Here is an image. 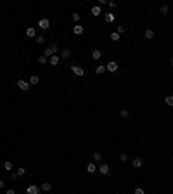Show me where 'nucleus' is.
<instances>
[{"instance_id": "nucleus-1", "label": "nucleus", "mask_w": 173, "mask_h": 194, "mask_svg": "<svg viewBox=\"0 0 173 194\" xmlns=\"http://www.w3.org/2000/svg\"><path fill=\"white\" fill-rule=\"evenodd\" d=\"M17 87H19V88H21V90H29V81H26V80H23V78H19V80H17Z\"/></svg>"}, {"instance_id": "nucleus-2", "label": "nucleus", "mask_w": 173, "mask_h": 194, "mask_svg": "<svg viewBox=\"0 0 173 194\" xmlns=\"http://www.w3.org/2000/svg\"><path fill=\"white\" fill-rule=\"evenodd\" d=\"M42 189L38 187V185H35V184H31V185H28L26 187V194H40Z\"/></svg>"}, {"instance_id": "nucleus-3", "label": "nucleus", "mask_w": 173, "mask_h": 194, "mask_svg": "<svg viewBox=\"0 0 173 194\" xmlns=\"http://www.w3.org/2000/svg\"><path fill=\"white\" fill-rule=\"evenodd\" d=\"M106 71H111V73L118 71V63H114V61H109V63L106 64Z\"/></svg>"}, {"instance_id": "nucleus-4", "label": "nucleus", "mask_w": 173, "mask_h": 194, "mask_svg": "<svg viewBox=\"0 0 173 194\" xmlns=\"http://www.w3.org/2000/svg\"><path fill=\"white\" fill-rule=\"evenodd\" d=\"M38 26H40L42 29H49V28H50V21H49L47 17H43V19L38 21Z\"/></svg>"}, {"instance_id": "nucleus-5", "label": "nucleus", "mask_w": 173, "mask_h": 194, "mask_svg": "<svg viewBox=\"0 0 173 194\" xmlns=\"http://www.w3.org/2000/svg\"><path fill=\"white\" fill-rule=\"evenodd\" d=\"M71 69H73V73H75L76 76H83V74H85V69L80 68V66H71Z\"/></svg>"}, {"instance_id": "nucleus-6", "label": "nucleus", "mask_w": 173, "mask_h": 194, "mask_svg": "<svg viewBox=\"0 0 173 194\" xmlns=\"http://www.w3.org/2000/svg\"><path fill=\"white\" fill-rule=\"evenodd\" d=\"M142 165H144L142 158H135V160L132 161V166H133V168H142Z\"/></svg>"}, {"instance_id": "nucleus-7", "label": "nucleus", "mask_w": 173, "mask_h": 194, "mask_svg": "<svg viewBox=\"0 0 173 194\" xmlns=\"http://www.w3.org/2000/svg\"><path fill=\"white\" fill-rule=\"evenodd\" d=\"M73 33L78 35V36L83 35V26H81V24H75V26H73Z\"/></svg>"}, {"instance_id": "nucleus-8", "label": "nucleus", "mask_w": 173, "mask_h": 194, "mask_svg": "<svg viewBox=\"0 0 173 194\" xmlns=\"http://www.w3.org/2000/svg\"><path fill=\"white\" fill-rule=\"evenodd\" d=\"M99 171H100V175H107L109 173V165H100L99 166Z\"/></svg>"}, {"instance_id": "nucleus-9", "label": "nucleus", "mask_w": 173, "mask_h": 194, "mask_svg": "<svg viewBox=\"0 0 173 194\" xmlns=\"http://www.w3.org/2000/svg\"><path fill=\"white\" fill-rule=\"evenodd\" d=\"M97 170V165H95V163H86V171H88V173H93V171Z\"/></svg>"}, {"instance_id": "nucleus-10", "label": "nucleus", "mask_w": 173, "mask_h": 194, "mask_svg": "<svg viewBox=\"0 0 173 194\" xmlns=\"http://www.w3.org/2000/svg\"><path fill=\"white\" fill-rule=\"evenodd\" d=\"M49 63H50L52 66H57V64H59V54H54V56L49 59Z\"/></svg>"}, {"instance_id": "nucleus-11", "label": "nucleus", "mask_w": 173, "mask_h": 194, "mask_svg": "<svg viewBox=\"0 0 173 194\" xmlns=\"http://www.w3.org/2000/svg\"><path fill=\"white\" fill-rule=\"evenodd\" d=\"M90 12H92V16H100V14H102V11H100V5H93Z\"/></svg>"}, {"instance_id": "nucleus-12", "label": "nucleus", "mask_w": 173, "mask_h": 194, "mask_svg": "<svg viewBox=\"0 0 173 194\" xmlns=\"http://www.w3.org/2000/svg\"><path fill=\"white\" fill-rule=\"evenodd\" d=\"M154 29L152 28H149V29H145V38H147V40H152V38H154Z\"/></svg>"}, {"instance_id": "nucleus-13", "label": "nucleus", "mask_w": 173, "mask_h": 194, "mask_svg": "<svg viewBox=\"0 0 173 194\" xmlns=\"http://www.w3.org/2000/svg\"><path fill=\"white\" fill-rule=\"evenodd\" d=\"M104 19H106V23H114V14H113V12H107V14L104 16Z\"/></svg>"}, {"instance_id": "nucleus-14", "label": "nucleus", "mask_w": 173, "mask_h": 194, "mask_svg": "<svg viewBox=\"0 0 173 194\" xmlns=\"http://www.w3.org/2000/svg\"><path fill=\"white\" fill-rule=\"evenodd\" d=\"M92 57L95 59V61H100V57H102V54H100V50H99V49H95V50L92 52Z\"/></svg>"}, {"instance_id": "nucleus-15", "label": "nucleus", "mask_w": 173, "mask_h": 194, "mask_svg": "<svg viewBox=\"0 0 173 194\" xmlns=\"http://www.w3.org/2000/svg\"><path fill=\"white\" fill-rule=\"evenodd\" d=\"M61 56H62L64 59H69V57H71V49H64V50L61 52Z\"/></svg>"}, {"instance_id": "nucleus-16", "label": "nucleus", "mask_w": 173, "mask_h": 194, "mask_svg": "<svg viewBox=\"0 0 173 194\" xmlns=\"http://www.w3.org/2000/svg\"><path fill=\"white\" fill-rule=\"evenodd\" d=\"M95 73H97V74H102V73H106V66H102V64H99L97 68H95Z\"/></svg>"}, {"instance_id": "nucleus-17", "label": "nucleus", "mask_w": 173, "mask_h": 194, "mask_svg": "<svg viewBox=\"0 0 173 194\" xmlns=\"http://www.w3.org/2000/svg\"><path fill=\"white\" fill-rule=\"evenodd\" d=\"M38 81H40V78H38V76H36V74H33V76H31V78H29V85H36V83H38Z\"/></svg>"}, {"instance_id": "nucleus-18", "label": "nucleus", "mask_w": 173, "mask_h": 194, "mask_svg": "<svg viewBox=\"0 0 173 194\" xmlns=\"http://www.w3.org/2000/svg\"><path fill=\"white\" fill-rule=\"evenodd\" d=\"M35 33H36V31H35V28H26V36L33 38V36H35Z\"/></svg>"}, {"instance_id": "nucleus-19", "label": "nucleus", "mask_w": 173, "mask_h": 194, "mask_svg": "<svg viewBox=\"0 0 173 194\" xmlns=\"http://www.w3.org/2000/svg\"><path fill=\"white\" fill-rule=\"evenodd\" d=\"M42 191H45V192H47V191H50V189H52V185H50V182H43V184H42Z\"/></svg>"}, {"instance_id": "nucleus-20", "label": "nucleus", "mask_w": 173, "mask_h": 194, "mask_svg": "<svg viewBox=\"0 0 173 194\" xmlns=\"http://www.w3.org/2000/svg\"><path fill=\"white\" fill-rule=\"evenodd\" d=\"M16 173H17V177H23L24 173H26V170H24L23 166H17V171H16Z\"/></svg>"}, {"instance_id": "nucleus-21", "label": "nucleus", "mask_w": 173, "mask_h": 194, "mask_svg": "<svg viewBox=\"0 0 173 194\" xmlns=\"http://www.w3.org/2000/svg\"><path fill=\"white\" fill-rule=\"evenodd\" d=\"M43 56H45V57H49V56H54V50H52V49H50V47H47V49H45V52H43Z\"/></svg>"}, {"instance_id": "nucleus-22", "label": "nucleus", "mask_w": 173, "mask_h": 194, "mask_svg": "<svg viewBox=\"0 0 173 194\" xmlns=\"http://www.w3.org/2000/svg\"><path fill=\"white\" fill-rule=\"evenodd\" d=\"M111 40H113V42H118V40H120V33L113 31V33H111Z\"/></svg>"}, {"instance_id": "nucleus-23", "label": "nucleus", "mask_w": 173, "mask_h": 194, "mask_svg": "<svg viewBox=\"0 0 173 194\" xmlns=\"http://www.w3.org/2000/svg\"><path fill=\"white\" fill-rule=\"evenodd\" d=\"M100 160H102V153H99V151L93 153V161H100Z\"/></svg>"}, {"instance_id": "nucleus-24", "label": "nucleus", "mask_w": 173, "mask_h": 194, "mask_svg": "<svg viewBox=\"0 0 173 194\" xmlns=\"http://www.w3.org/2000/svg\"><path fill=\"white\" fill-rule=\"evenodd\" d=\"M4 170H7V171L12 170V163L11 161H5V163H4Z\"/></svg>"}, {"instance_id": "nucleus-25", "label": "nucleus", "mask_w": 173, "mask_h": 194, "mask_svg": "<svg viewBox=\"0 0 173 194\" xmlns=\"http://www.w3.org/2000/svg\"><path fill=\"white\" fill-rule=\"evenodd\" d=\"M164 102H166L168 106H173V95H168V97H164Z\"/></svg>"}, {"instance_id": "nucleus-26", "label": "nucleus", "mask_w": 173, "mask_h": 194, "mask_svg": "<svg viewBox=\"0 0 173 194\" xmlns=\"http://www.w3.org/2000/svg\"><path fill=\"white\" fill-rule=\"evenodd\" d=\"M50 49L54 50V54H57V52H59V47H57V43H56V42H52V43H50Z\"/></svg>"}, {"instance_id": "nucleus-27", "label": "nucleus", "mask_w": 173, "mask_h": 194, "mask_svg": "<svg viewBox=\"0 0 173 194\" xmlns=\"http://www.w3.org/2000/svg\"><path fill=\"white\" fill-rule=\"evenodd\" d=\"M159 12L166 16V14H168V5H161V9H159Z\"/></svg>"}, {"instance_id": "nucleus-28", "label": "nucleus", "mask_w": 173, "mask_h": 194, "mask_svg": "<svg viewBox=\"0 0 173 194\" xmlns=\"http://www.w3.org/2000/svg\"><path fill=\"white\" fill-rule=\"evenodd\" d=\"M38 63H40V64H45V63H47V57H45V56H38Z\"/></svg>"}, {"instance_id": "nucleus-29", "label": "nucleus", "mask_w": 173, "mask_h": 194, "mask_svg": "<svg viewBox=\"0 0 173 194\" xmlns=\"http://www.w3.org/2000/svg\"><path fill=\"white\" fill-rule=\"evenodd\" d=\"M120 160H121V161H127V160H128V154H127V153H121V154H120Z\"/></svg>"}, {"instance_id": "nucleus-30", "label": "nucleus", "mask_w": 173, "mask_h": 194, "mask_svg": "<svg viewBox=\"0 0 173 194\" xmlns=\"http://www.w3.org/2000/svg\"><path fill=\"white\" fill-rule=\"evenodd\" d=\"M133 194H145V191H144V189H142V187H137V189H135V192H133Z\"/></svg>"}, {"instance_id": "nucleus-31", "label": "nucleus", "mask_w": 173, "mask_h": 194, "mask_svg": "<svg viewBox=\"0 0 173 194\" xmlns=\"http://www.w3.org/2000/svg\"><path fill=\"white\" fill-rule=\"evenodd\" d=\"M73 21H80V14L78 12H73Z\"/></svg>"}, {"instance_id": "nucleus-32", "label": "nucleus", "mask_w": 173, "mask_h": 194, "mask_svg": "<svg viewBox=\"0 0 173 194\" xmlns=\"http://www.w3.org/2000/svg\"><path fill=\"white\" fill-rule=\"evenodd\" d=\"M116 33H125V26H118V29H116Z\"/></svg>"}, {"instance_id": "nucleus-33", "label": "nucleus", "mask_w": 173, "mask_h": 194, "mask_svg": "<svg viewBox=\"0 0 173 194\" xmlns=\"http://www.w3.org/2000/svg\"><path fill=\"white\" fill-rule=\"evenodd\" d=\"M120 114H121V118H128V111H127V109H123Z\"/></svg>"}, {"instance_id": "nucleus-34", "label": "nucleus", "mask_w": 173, "mask_h": 194, "mask_svg": "<svg viewBox=\"0 0 173 194\" xmlns=\"http://www.w3.org/2000/svg\"><path fill=\"white\" fill-rule=\"evenodd\" d=\"M36 43H43V36H42V35L40 36H36Z\"/></svg>"}, {"instance_id": "nucleus-35", "label": "nucleus", "mask_w": 173, "mask_h": 194, "mask_svg": "<svg viewBox=\"0 0 173 194\" xmlns=\"http://www.w3.org/2000/svg\"><path fill=\"white\" fill-rule=\"evenodd\" d=\"M11 178H12V180H17V173H16V171H14V173H11Z\"/></svg>"}, {"instance_id": "nucleus-36", "label": "nucleus", "mask_w": 173, "mask_h": 194, "mask_svg": "<svg viewBox=\"0 0 173 194\" xmlns=\"http://www.w3.org/2000/svg\"><path fill=\"white\" fill-rule=\"evenodd\" d=\"M5 194H16V191H14V189H7Z\"/></svg>"}, {"instance_id": "nucleus-37", "label": "nucleus", "mask_w": 173, "mask_h": 194, "mask_svg": "<svg viewBox=\"0 0 173 194\" xmlns=\"http://www.w3.org/2000/svg\"><path fill=\"white\" fill-rule=\"evenodd\" d=\"M4 184H5V180H0V189H4Z\"/></svg>"}, {"instance_id": "nucleus-38", "label": "nucleus", "mask_w": 173, "mask_h": 194, "mask_svg": "<svg viewBox=\"0 0 173 194\" xmlns=\"http://www.w3.org/2000/svg\"><path fill=\"white\" fill-rule=\"evenodd\" d=\"M170 64H171V68H173V59H171V61H170Z\"/></svg>"}]
</instances>
